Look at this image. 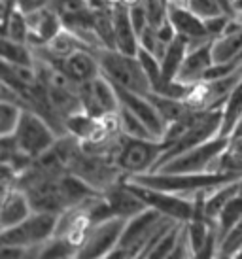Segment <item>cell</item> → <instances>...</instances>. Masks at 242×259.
Returning a JSON list of instances; mask_svg holds the SVG:
<instances>
[{"label":"cell","mask_w":242,"mask_h":259,"mask_svg":"<svg viewBox=\"0 0 242 259\" xmlns=\"http://www.w3.org/2000/svg\"><path fill=\"white\" fill-rule=\"evenodd\" d=\"M51 6V0H15V8L23 14H32Z\"/></svg>","instance_id":"d6a6232c"},{"label":"cell","mask_w":242,"mask_h":259,"mask_svg":"<svg viewBox=\"0 0 242 259\" xmlns=\"http://www.w3.org/2000/svg\"><path fill=\"white\" fill-rule=\"evenodd\" d=\"M148 99L153 102V106L157 108L159 115L165 119L167 127H169L172 121L180 119L182 115H185L191 110L189 104H187L184 99H172V97H165V95H157V93H150Z\"/></svg>","instance_id":"603a6c76"},{"label":"cell","mask_w":242,"mask_h":259,"mask_svg":"<svg viewBox=\"0 0 242 259\" xmlns=\"http://www.w3.org/2000/svg\"><path fill=\"white\" fill-rule=\"evenodd\" d=\"M34 212L29 195L23 191L21 187L10 186L2 187V197H0V231L10 229L23 223L27 218Z\"/></svg>","instance_id":"8fae6325"},{"label":"cell","mask_w":242,"mask_h":259,"mask_svg":"<svg viewBox=\"0 0 242 259\" xmlns=\"http://www.w3.org/2000/svg\"><path fill=\"white\" fill-rule=\"evenodd\" d=\"M125 223L127 220L123 218H108L102 222L91 223L79 246L78 257H110V253L119 244Z\"/></svg>","instance_id":"ba28073f"},{"label":"cell","mask_w":242,"mask_h":259,"mask_svg":"<svg viewBox=\"0 0 242 259\" xmlns=\"http://www.w3.org/2000/svg\"><path fill=\"white\" fill-rule=\"evenodd\" d=\"M182 227H184V223L182 222L176 223V225H174V227H172V229L157 242L155 248L151 250L148 257H171L172 252H174V248H176V242H178V238H180Z\"/></svg>","instance_id":"f1b7e54d"},{"label":"cell","mask_w":242,"mask_h":259,"mask_svg":"<svg viewBox=\"0 0 242 259\" xmlns=\"http://www.w3.org/2000/svg\"><path fill=\"white\" fill-rule=\"evenodd\" d=\"M117 117H119V127L123 135H127V137H131V138H155L153 133L148 129V125H146L135 112H131V110L125 108V106H121V104H119Z\"/></svg>","instance_id":"484cf974"},{"label":"cell","mask_w":242,"mask_h":259,"mask_svg":"<svg viewBox=\"0 0 242 259\" xmlns=\"http://www.w3.org/2000/svg\"><path fill=\"white\" fill-rule=\"evenodd\" d=\"M169 19L178 32V36H184L191 46L214 40L207 29V21L200 15L195 14L189 6L169 4Z\"/></svg>","instance_id":"7c38bea8"},{"label":"cell","mask_w":242,"mask_h":259,"mask_svg":"<svg viewBox=\"0 0 242 259\" xmlns=\"http://www.w3.org/2000/svg\"><path fill=\"white\" fill-rule=\"evenodd\" d=\"M102 195H104L108 206L115 218L129 220V218L136 216L138 212H142L144 208H148L146 202L125 184V180H119L112 186H108L102 191Z\"/></svg>","instance_id":"9a60e30c"},{"label":"cell","mask_w":242,"mask_h":259,"mask_svg":"<svg viewBox=\"0 0 242 259\" xmlns=\"http://www.w3.org/2000/svg\"><path fill=\"white\" fill-rule=\"evenodd\" d=\"M40 257H78V246L66 237H51L40 248Z\"/></svg>","instance_id":"4316f807"},{"label":"cell","mask_w":242,"mask_h":259,"mask_svg":"<svg viewBox=\"0 0 242 259\" xmlns=\"http://www.w3.org/2000/svg\"><path fill=\"white\" fill-rule=\"evenodd\" d=\"M61 68L78 85H84L87 81L102 76L97 53L93 50H89V48H79L74 53H70L68 57H64L61 61Z\"/></svg>","instance_id":"5bb4252c"},{"label":"cell","mask_w":242,"mask_h":259,"mask_svg":"<svg viewBox=\"0 0 242 259\" xmlns=\"http://www.w3.org/2000/svg\"><path fill=\"white\" fill-rule=\"evenodd\" d=\"M235 19H236V21H240V23H242V10L235 15Z\"/></svg>","instance_id":"74e56055"},{"label":"cell","mask_w":242,"mask_h":259,"mask_svg":"<svg viewBox=\"0 0 242 259\" xmlns=\"http://www.w3.org/2000/svg\"><path fill=\"white\" fill-rule=\"evenodd\" d=\"M51 8L55 10L63 19H68L72 15H78L82 12H87L89 8H93L87 0H51Z\"/></svg>","instance_id":"4dcf8cb0"},{"label":"cell","mask_w":242,"mask_h":259,"mask_svg":"<svg viewBox=\"0 0 242 259\" xmlns=\"http://www.w3.org/2000/svg\"><path fill=\"white\" fill-rule=\"evenodd\" d=\"M242 250V218L233 229L227 233V237L221 240L218 257H236V253Z\"/></svg>","instance_id":"f546056e"},{"label":"cell","mask_w":242,"mask_h":259,"mask_svg":"<svg viewBox=\"0 0 242 259\" xmlns=\"http://www.w3.org/2000/svg\"><path fill=\"white\" fill-rule=\"evenodd\" d=\"M23 108L12 101H0V137L14 135L21 121Z\"/></svg>","instance_id":"83f0119b"},{"label":"cell","mask_w":242,"mask_h":259,"mask_svg":"<svg viewBox=\"0 0 242 259\" xmlns=\"http://www.w3.org/2000/svg\"><path fill=\"white\" fill-rule=\"evenodd\" d=\"M112 85H114L115 93H117V99H119L121 106H125V108H129L131 112H135V114L148 125V129L153 133V137H155L157 140H163L165 131H167V123H165V119L159 115L157 108L153 106V102L148 99V95L135 93V91L125 89V87H121V85H115V83H112Z\"/></svg>","instance_id":"30bf717a"},{"label":"cell","mask_w":242,"mask_h":259,"mask_svg":"<svg viewBox=\"0 0 242 259\" xmlns=\"http://www.w3.org/2000/svg\"><path fill=\"white\" fill-rule=\"evenodd\" d=\"M59 214L34 210L27 220L15 227L0 231V244H14L29 248L32 257H40V248L51 237H55Z\"/></svg>","instance_id":"7a4b0ae2"},{"label":"cell","mask_w":242,"mask_h":259,"mask_svg":"<svg viewBox=\"0 0 242 259\" xmlns=\"http://www.w3.org/2000/svg\"><path fill=\"white\" fill-rule=\"evenodd\" d=\"M114 8V29H115V50L136 55L140 50L138 34L135 30V25L131 21L129 14V4L125 2H112Z\"/></svg>","instance_id":"e0dca14e"},{"label":"cell","mask_w":242,"mask_h":259,"mask_svg":"<svg viewBox=\"0 0 242 259\" xmlns=\"http://www.w3.org/2000/svg\"><path fill=\"white\" fill-rule=\"evenodd\" d=\"M79 102H82L84 112L91 114L93 117H99V119L119 112L117 93L106 76H99V78L79 85Z\"/></svg>","instance_id":"9c48e42d"},{"label":"cell","mask_w":242,"mask_h":259,"mask_svg":"<svg viewBox=\"0 0 242 259\" xmlns=\"http://www.w3.org/2000/svg\"><path fill=\"white\" fill-rule=\"evenodd\" d=\"M2 38H10L15 42H27L30 38V29L27 15L14 8L6 17H2Z\"/></svg>","instance_id":"d4e9b609"},{"label":"cell","mask_w":242,"mask_h":259,"mask_svg":"<svg viewBox=\"0 0 242 259\" xmlns=\"http://www.w3.org/2000/svg\"><path fill=\"white\" fill-rule=\"evenodd\" d=\"M240 218H242V184H240V189H238V191L229 199L227 204L223 206L220 218H218V222H216V229H218V235H220V244H221V240L227 237L229 231L240 222Z\"/></svg>","instance_id":"cb8c5ba5"},{"label":"cell","mask_w":242,"mask_h":259,"mask_svg":"<svg viewBox=\"0 0 242 259\" xmlns=\"http://www.w3.org/2000/svg\"><path fill=\"white\" fill-rule=\"evenodd\" d=\"M165 151L163 140L155 138H131L125 135L115 155V163L125 178L151 172Z\"/></svg>","instance_id":"3957f363"},{"label":"cell","mask_w":242,"mask_h":259,"mask_svg":"<svg viewBox=\"0 0 242 259\" xmlns=\"http://www.w3.org/2000/svg\"><path fill=\"white\" fill-rule=\"evenodd\" d=\"M163 218L161 212L153 208H144L136 216L129 218L125 229L121 233L119 244L110 253V257H142L153 231Z\"/></svg>","instance_id":"5b68a950"},{"label":"cell","mask_w":242,"mask_h":259,"mask_svg":"<svg viewBox=\"0 0 242 259\" xmlns=\"http://www.w3.org/2000/svg\"><path fill=\"white\" fill-rule=\"evenodd\" d=\"M25 15H27V21H29V29H30V38H29L30 46L48 44L51 38H55L63 30V21H61L59 14L51 6Z\"/></svg>","instance_id":"2e32d148"},{"label":"cell","mask_w":242,"mask_h":259,"mask_svg":"<svg viewBox=\"0 0 242 259\" xmlns=\"http://www.w3.org/2000/svg\"><path fill=\"white\" fill-rule=\"evenodd\" d=\"M169 4H174V6H187L189 0H167Z\"/></svg>","instance_id":"e575fe53"},{"label":"cell","mask_w":242,"mask_h":259,"mask_svg":"<svg viewBox=\"0 0 242 259\" xmlns=\"http://www.w3.org/2000/svg\"><path fill=\"white\" fill-rule=\"evenodd\" d=\"M93 29L97 32L102 48L115 50L114 8H112V2L93 8Z\"/></svg>","instance_id":"ffe728a7"},{"label":"cell","mask_w":242,"mask_h":259,"mask_svg":"<svg viewBox=\"0 0 242 259\" xmlns=\"http://www.w3.org/2000/svg\"><path fill=\"white\" fill-rule=\"evenodd\" d=\"M227 137H214L203 144L195 146L191 150L180 153L176 157L165 161L155 170L159 172H178V174H195V172H216V163L220 155L227 148Z\"/></svg>","instance_id":"277c9868"},{"label":"cell","mask_w":242,"mask_h":259,"mask_svg":"<svg viewBox=\"0 0 242 259\" xmlns=\"http://www.w3.org/2000/svg\"><path fill=\"white\" fill-rule=\"evenodd\" d=\"M123 180L146 202L148 208L157 210L163 216H169L172 220H176V222L185 223V222H191L193 218H195V214H197V202H195V199H187V197L171 193V191H163V189L144 186V184L127 180V178H123Z\"/></svg>","instance_id":"8992f818"},{"label":"cell","mask_w":242,"mask_h":259,"mask_svg":"<svg viewBox=\"0 0 242 259\" xmlns=\"http://www.w3.org/2000/svg\"><path fill=\"white\" fill-rule=\"evenodd\" d=\"M187 6L191 8L197 15H200L203 19H208V17L223 14V10H221V6L218 4V0H189Z\"/></svg>","instance_id":"1f68e13d"},{"label":"cell","mask_w":242,"mask_h":259,"mask_svg":"<svg viewBox=\"0 0 242 259\" xmlns=\"http://www.w3.org/2000/svg\"><path fill=\"white\" fill-rule=\"evenodd\" d=\"M212 53L216 63H233L242 57V23L231 19L227 30L212 42Z\"/></svg>","instance_id":"ac0fdd59"},{"label":"cell","mask_w":242,"mask_h":259,"mask_svg":"<svg viewBox=\"0 0 242 259\" xmlns=\"http://www.w3.org/2000/svg\"><path fill=\"white\" fill-rule=\"evenodd\" d=\"M0 57H2L4 63H10V65H36L34 48L27 42H15V40H10V38L0 40Z\"/></svg>","instance_id":"44dd1931"},{"label":"cell","mask_w":242,"mask_h":259,"mask_svg":"<svg viewBox=\"0 0 242 259\" xmlns=\"http://www.w3.org/2000/svg\"><path fill=\"white\" fill-rule=\"evenodd\" d=\"M218 4L221 6V10H223V14L231 15V17H235V15H236L235 0H218Z\"/></svg>","instance_id":"836d02e7"},{"label":"cell","mask_w":242,"mask_h":259,"mask_svg":"<svg viewBox=\"0 0 242 259\" xmlns=\"http://www.w3.org/2000/svg\"><path fill=\"white\" fill-rule=\"evenodd\" d=\"M235 8H236V14L242 10V0H235Z\"/></svg>","instance_id":"8d00e7d4"},{"label":"cell","mask_w":242,"mask_h":259,"mask_svg":"<svg viewBox=\"0 0 242 259\" xmlns=\"http://www.w3.org/2000/svg\"><path fill=\"white\" fill-rule=\"evenodd\" d=\"M95 53L100 63L102 76H106L112 83L140 95L151 93L150 79L144 72V66L138 55H129L119 50H108V48L97 50Z\"/></svg>","instance_id":"6da1fadb"},{"label":"cell","mask_w":242,"mask_h":259,"mask_svg":"<svg viewBox=\"0 0 242 259\" xmlns=\"http://www.w3.org/2000/svg\"><path fill=\"white\" fill-rule=\"evenodd\" d=\"M87 2H89L93 8H95V6H102V4H106L108 0H87Z\"/></svg>","instance_id":"d590c367"},{"label":"cell","mask_w":242,"mask_h":259,"mask_svg":"<svg viewBox=\"0 0 242 259\" xmlns=\"http://www.w3.org/2000/svg\"><path fill=\"white\" fill-rule=\"evenodd\" d=\"M212 42L214 40L197 44V46L189 48L184 65H182L178 72V78H176L178 81H182L185 85H195V83L205 81L210 68L216 65L212 53Z\"/></svg>","instance_id":"4fadbf2b"},{"label":"cell","mask_w":242,"mask_h":259,"mask_svg":"<svg viewBox=\"0 0 242 259\" xmlns=\"http://www.w3.org/2000/svg\"><path fill=\"white\" fill-rule=\"evenodd\" d=\"M191 48V44L187 42L184 36H176L169 44V48L161 57V72H163L165 81H172L178 78V72L185 61V55Z\"/></svg>","instance_id":"d6986e66"},{"label":"cell","mask_w":242,"mask_h":259,"mask_svg":"<svg viewBox=\"0 0 242 259\" xmlns=\"http://www.w3.org/2000/svg\"><path fill=\"white\" fill-rule=\"evenodd\" d=\"M12 137L15 138L19 150L36 159L50 150L61 135L40 114L30 112V110H23L21 121H19Z\"/></svg>","instance_id":"52a82bcc"},{"label":"cell","mask_w":242,"mask_h":259,"mask_svg":"<svg viewBox=\"0 0 242 259\" xmlns=\"http://www.w3.org/2000/svg\"><path fill=\"white\" fill-rule=\"evenodd\" d=\"M242 119V81L235 87V91L229 95L225 104L221 106V129L220 137H231L238 121Z\"/></svg>","instance_id":"7402d4cb"}]
</instances>
